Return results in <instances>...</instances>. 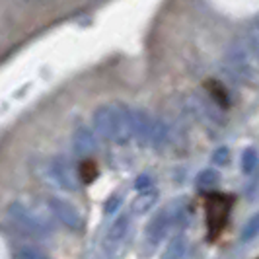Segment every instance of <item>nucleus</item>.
Returning <instances> with one entry per match:
<instances>
[{
	"label": "nucleus",
	"mask_w": 259,
	"mask_h": 259,
	"mask_svg": "<svg viewBox=\"0 0 259 259\" xmlns=\"http://www.w3.org/2000/svg\"><path fill=\"white\" fill-rule=\"evenodd\" d=\"M185 253H187V240L185 236H176L171 238V242L168 244L166 251L162 253L160 259H185Z\"/></svg>",
	"instance_id": "obj_12"
},
{
	"label": "nucleus",
	"mask_w": 259,
	"mask_h": 259,
	"mask_svg": "<svg viewBox=\"0 0 259 259\" xmlns=\"http://www.w3.org/2000/svg\"><path fill=\"white\" fill-rule=\"evenodd\" d=\"M205 210H207L208 236H210V238H214V236L224 228L226 221H228L230 199H228L226 195H221V193L208 195L207 203H205Z\"/></svg>",
	"instance_id": "obj_4"
},
{
	"label": "nucleus",
	"mask_w": 259,
	"mask_h": 259,
	"mask_svg": "<svg viewBox=\"0 0 259 259\" xmlns=\"http://www.w3.org/2000/svg\"><path fill=\"white\" fill-rule=\"evenodd\" d=\"M226 72H230V76L246 82L253 76V66L249 63V55L244 49H234L230 51L228 59H226Z\"/></svg>",
	"instance_id": "obj_6"
},
{
	"label": "nucleus",
	"mask_w": 259,
	"mask_h": 259,
	"mask_svg": "<svg viewBox=\"0 0 259 259\" xmlns=\"http://www.w3.org/2000/svg\"><path fill=\"white\" fill-rule=\"evenodd\" d=\"M257 164H259L257 152H255L253 148L244 150V154H242V171H244V174H251L253 169L257 168Z\"/></svg>",
	"instance_id": "obj_14"
},
{
	"label": "nucleus",
	"mask_w": 259,
	"mask_h": 259,
	"mask_svg": "<svg viewBox=\"0 0 259 259\" xmlns=\"http://www.w3.org/2000/svg\"><path fill=\"white\" fill-rule=\"evenodd\" d=\"M16 259H51L49 255L41 253L39 249H33V247H20L18 253H16Z\"/></svg>",
	"instance_id": "obj_16"
},
{
	"label": "nucleus",
	"mask_w": 259,
	"mask_h": 259,
	"mask_svg": "<svg viewBox=\"0 0 259 259\" xmlns=\"http://www.w3.org/2000/svg\"><path fill=\"white\" fill-rule=\"evenodd\" d=\"M49 178L53 185L66 189V191H74L76 189V178L70 169V164L66 162V158H55L49 166Z\"/></svg>",
	"instance_id": "obj_7"
},
{
	"label": "nucleus",
	"mask_w": 259,
	"mask_h": 259,
	"mask_svg": "<svg viewBox=\"0 0 259 259\" xmlns=\"http://www.w3.org/2000/svg\"><path fill=\"white\" fill-rule=\"evenodd\" d=\"M135 189L141 193V191H146V189H152V180L150 176H139L137 182H135Z\"/></svg>",
	"instance_id": "obj_19"
},
{
	"label": "nucleus",
	"mask_w": 259,
	"mask_h": 259,
	"mask_svg": "<svg viewBox=\"0 0 259 259\" xmlns=\"http://www.w3.org/2000/svg\"><path fill=\"white\" fill-rule=\"evenodd\" d=\"M131 137H135L139 143L160 146L168 139V129L154 117L144 113L141 109L131 111Z\"/></svg>",
	"instance_id": "obj_3"
},
{
	"label": "nucleus",
	"mask_w": 259,
	"mask_h": 259,
	"mask_svg": "<svg viewBox=\"0 0 259 259\" xmlns=\"http://www.w3.org/2000/svg\"><path fill=\"white\" fill-rule=\"evenodd\" d=\"M219 182H221V176H219L217 169H212V168L203 169V171L197 176V180H195L199 189H212V187L219 185Z\"/></svg>",
	"instance_id": "obj_13"
},
{
	"label": "nucleus",
	"mask_w": 259,
	"mask_h": 259,
	"mask_svg": "<svg viewBox=\"0 0 259 259\" xmlns=\"http://www.w3.org/2000/svg\"><path fill=\"white\" fill-rule=\"evenodd\" d=\"M49 210H51V214L55 219H59V221L65 224L66 228H70V230H82L84 228L82 214L68 201H63L59 197H53V199H49Z\"/></svg>",
	"instance_id": "obj_5"
},
{
	"label": "nucleus",
	"mask_w": 259,
	"mask_h": 259,
	"mask_svg": "<svg viewBox=\"0 0 259 259\" xmlns=\"http://www.w3.org/2000/svg\"><path fill=\"white\" fill-rule=\"evenodd\" d=\"M96 176H98V169H96V166H94V162H90V160H88V162H84V164H82V168H80V178H82L84 182L90 183Z\"/></svg>",
	"instance_id": "obj_18"
},
{
	"label": "nucleus",
	"mask_w": 259,
	"mask_h": 259,
	"mask_svg": "<svg viewBox=\"0 0 259 259\" xmlns=\"http://www.w3.org/2000/svg\"><path fill=\"white\" fill-rule=\"evenodd\" d=\"M72 148L76 156H90L98 150V141L96 135L86 127H80L78 131H74L72 135Z\"/></svg>",
	"instance_id": "obj_9"
},
{
	"label": "nucleus",
	"mask_w": 259,
	"mask_h": 259,
	"mask_svg": "<svg viewBox=\"0 0 259 259\" xmlns=\"http://www.w3.org/2000/svg\"><path fill=\"white\" fill-rule=\"evenodd\" d=\"M228 160H230V150L226 146H221L212 152V164L214 166H224V164H228Z\"/></svg>",
	"instance_id": "obj_17"
},
{
	"label": "nucleus",
	"mask_w": 259,
	"mask_h": 259,
	"mask_svg": "<svg viewBox=\"0 0 259 259\" xmlns=\"http://www.w3.org/2000/svg\"><path fill=\"white\" fill-rule=\"evenodd\" d=\"M131 109L125 105H104L94 113V127L100 137L113 143H127L131 137Z\"/></svg>",
	"instance_id": "obj_1"
},
{
	"label": "nucleus",
	"mask_w": 259,
	"mask_h": 259,
	"mask_svg": "<svg viewBox=\"0 0 259 259\" xmlns=\"http://www.w3.org/2000/svg\"><path fill=\"white\" fill-rule=\"evenodd\" d=\"M119 205H121V197H117V195H113V197H111V199H109V201H107V203H105V212H107V214H111V212H115L117 208H119Z\"/></svg>",
	"instance_id": "obj_20"
},
{
	"label": "nucleus",
	"mask_w": 259,
	"mask_h": 259,
	"mask_svg": "<svg viewBox=\"0 0 259 259\" xmlns=\"http://www.w3.org/2000/svg\"><path fill=\"white\" fill-rule=\"evenodd\" d=\"M127 230H129V217L127 214H121L119 219H117L115 222H113V226H111V230H109V234H107V246H117L123 238H125V234H127Z\"/></svg>",
	"instance_id": "obj_11"
},
{
	"label": "nucleus",
	"mask_w": 259,
	"mask_h": 259,
	"mask_svg": "<svg viewBox=\"0 0 259 259\" xmlns=\"http://www.w3.org/2000/svg\"><path fill=\"white\" fill-rule=\"evenodd\" d=\"M8 217L20 230H24L29 236H45L53 232L51 217L24 201H12L8 205Z\"/></svg>",
	"instance_id": "obj_2"
},
{
	"label": "nucleus",
	"mask_w": 259,
	"mask_h": 259,
	"mask_svg": "<svg viewBox=\"0 0 259 259\" xmlns=\"http://www.w3.org/2000/svg\"><path fill=\"white\" fill-rule=\"evenodd\" d=\"M156 201H158V191H156V189L141 191V193L135 197V201H133V212L144 214V212H148L150 208L154 207Z\"/></svg>",
	"instance_id": "obj_10"
},
{
	"label": "nucleus",
	"mask_w": 259,
	"mask_h": 259,
	"mask_svg": "<svg viewBox=\"0 0 259 259\" xmlns=\"http://www.w3.org/2000/svg\"><path fill=\"white\" fill-rule=\"evenodd\" d=\"M174 226V212H171V208L168 210H160L158 214H156L152 221L148 222V228H146V236H148V240L150 242H162L164 238H166V234L168 230Z\"/></svg>",
	"instance_id": "obj_8"
},
{
	"label": "nucleus",
	"mask_w": 259,
	"mask_h": 259,
	"mask_svg": "<svg viewBox=\"0 0 259 259\" xmlns=\"http://www.w3.org/2000/svg\"><path fill=\"white\" fill-rule=\"evenodd\" d=\"M255 236H259V212L253 214V217L244 224V228H242V240H244V242L253 240Z\"/></svg>",
	"instance_id": "obj_15"
}]
</instances>
